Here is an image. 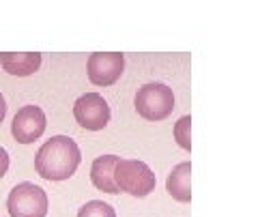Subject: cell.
I'll return each mask as SVG.
<instances>
[{
    "instance_id": "9c48e42d",
    "label": "cell",
    "mask_w": 258,
    "mask_h": 217,
    "mask_svg": "<svg viewBox=\"0 0 258 217\" xmlns=\"http://www.w3.org/2000/svg\"><path fill=\"white\" fill-rule=\"evenodd\" d=\"M3 69L11 76H32L41 67V54L39 52H0Z\"/></svg>"
},
{
    "instance_id": "3957f363",
    "label": "cell",
    "mask_w": 258,
    "mask_h": 217,
    "mask_svg": "<svg viewBox=\"0 0 258 217\" xmlns=\"http://www.w3.org/2000/svg\"><path fill=\"white\" fill-rule=\"evenodd\" d=\"M114 179L118 189L134 198H144L155 189V172L140 159H120Z\"/></svg>"
},
{
    "instance_id": "6da1fadb",
    "label": "cell",
    "mask_w": 258,
    "mask_h": 217,
    "mask_svg": "<svg viewBox=\"0 0 258 217\" xmlns=\"http://www.w3.org/2000/svg\"><path fill=\"white\" fill-rule=\"evenodd\" d=\"M80 149L74 138L69 135H52L41 149L37 151L35 157V168L39 176L47 181H64L80 166Z\"/></svg>"
},
{
    "instance_id": "8fae6325",
    "label": "cell",
    "mask_w": 258,
    "mask_h": 217,
    "mask_svg": "<svg viewBox=\"0 0 258 217\" xmlns=\"http://www.w3.org/2000/svg\"><path fill=\"white\" fill-rule=\"evenodd\" d=\"M78 217H116V211L103 200H91V202L80 206Z\"/></svg>"
},
{
    "instance_id": "5bb4252c",
    "label": "cell",
    "mask_w": 258,
    "mask_h": 217,
    "mask_svg": "<svg viewBox=\"0 0 258 217\" xmlns=\"http://www.w3.org/2000/svg\"><path fill=\"white\" fill-rule=\"evenodd\" d=\"M5 116H7V99L3 97V93H0V123L5 120Z\"/></svg>"
},
{
    "instance_id": "277c9868",
    "label": "cell",
    "mask_w": 258,
    "mask_h": 217,
    "mask_svg": "<svg viewBox=\"0 0 258 217\" xmlns=\"http://www.w3.org/2000/svg\"><path fill=\"white\" fill-rule=\"evenodd\" d=\"M7 208L11 217H45L47 215V194L43 187L24 181L9 191Z\"/></svg>"
},
{
    "instance_id": "7c38bea8",
    "label": "cell",
    "mask_w": 258,
    "mask_h": 217,
    "mask_svg": "<svg viewBox=\"0 0 258 217\" xmlns=\"http://www.w3.org/2000/svg\"><path fill=\"white\" fill-rule=\"evenodd\" d=\"M174 140L183 151H191V116L185 114L174 123Z\"/></svg>"
},
{
    "instance_id": "30bf717a",
    "label": "cell",
    "mask_w": 258,
    "mask_h": 217,
    "mask_svg": "<svg viewBox=\"0 0 258 217\" xmlns=\"http://www.w3.org/2000/svg\"><path fill=\"white\" fill-rule=\"evenodd\" d=\"M166 189L176 202L187 204L191 202V164L181 162L172 168V172L166 179Z\"/></svg>"
},
{
    "instance_id": "7a4b0ae2",
    "label": "cell",
    "mask_w": 258,
    "mask_h": 217,
    "mask_svg": "<svg viewBox=\"0 0 258 217\" xmlns=\"http://www.w3.org/2000/svg\"><path fill=\"white\" fill-rule=\"evenodd\" d=\"M136 112L147 120H164L174 110V93L168 84L147 82L138 88L134 99Z\"/></svg>"
},
{
    "instance_id": "8992f818",
    "label": "cell",
    "mask_w": 258,
    "mask_h": 217,
    "mask_svg": "<svg viewBox=\"0 0 258 217\" xmlns=\"http://www.w3.org/2000/svg\"><path fill=\"white\" fill-rule=\"evenodd\" d=\"M125 71V56L120 52H93L86 62L88 80L97 86H112Z\"/></svg>"
},
{
    "instance_id": "5b68a950",
    "label": "cell",
    "mask_w": 258,
    "mask_h": 217,
    "mask_svg": "<svg viewBox=\"0 0 258 217\" xmlns=\"http://www.w3.org/2000/svg\"><path fill=\"white\" fill-rule=\"evenodd\" d=\"M74 116L80 127L88 131H99L110 123V106L99 93H86L80 99H76Z\"/></svg>"
},
{
    "instance_id": "ba28073f",
    "label": "cell",
    "mask_w": 258,
    "mask_h": 217,
    "mask_svg": "<svg viewBox=\"0 0 258 217\" xmlns=\"http://www.w3.org/2000/svg\"><path fill=\"white\" fill-rule=\"evenodd\" d=\"M118 164H120L118 155H99L91 164V181L99 191H106V194H120L116 179H114Z\"/></svg>"
},
{
    "instance_id": "52a82bcc",
    "label": "cell",
    "mask_w": 258,
    "mask_h": 217,
    "mask_svg": "<svg viewBox=\"0 0 258 217\" xmlns=\"http://www.w3.org/2000/svg\"><path fill=\"white\" fill-rule=\"evenodd\" d=\"M43 131H45V112L39 106H24L13 116L11 133L15 142L30 144L41 138Z\"/></svg>"
},
{
    "instance_id": "4fadbf2b",
    "label": "cell",
    "mask_w": 258,
    "mask_h": 217,
    "mask_svg": "<svg viewBox=\"0 0 258 217\" xmlns=\"http://www.w3.org/2000/svg\"><path fill=\"white\" fill-rule=\"evenodd\" d=\"M7 170H9V153L0 147V179L7 174Z\"/></svg>"
}]
</instances>
